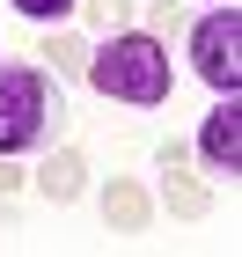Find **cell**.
<instances>
[{
	"label": "cell",
	"mask_w": 242,
	"mask_h": 257,
	"mask_svg": "<svg viewBox=\"0 0 242 257\" xmlns=\"http://www.w3.org/2000/svg\"><path fill=\"white\" fill-rule=\"evenodd\" d=\"M198 155L213 162L220 177H235V169H242V103H235V96H227L220 110L205 118V133H198Z\"/></svg>",
	"instance_id": "4"
},
{
	"label": "cell",
	"mask_w": 242,
	"mask_h": 257,
	"mask_svg": "<svg viewBox=\"0 0 242 257\" xmlns=\"http://www.w3.org/2000/svg\"><path fill=\"white\" fill-rule=\"evenodd\" d=\"M103 220H110V228H125V235H140L147 220H154V198L140 191V184H110V191H103Z\"/></svg>",
	"instance_id": "6"
},
{
	"label": "cell",
	"mask_w": 242,
	"mask_h": 257,
	"mask_svg": "<svg viewBox=\"0 0 242 257\" xmlns=\"http://www.w3.org/2000/svg\"><path fill=\"white\" fill-rule=\"evenodd\" d=\"M15 184H22V169H15V155H0V198H15Z\"/></svg>",
	"instance_id": "12"
},
{
	"label": "cell",
	"mask_w": 242,
	"mask_h": 257,
	"mask_svg": "<svg viewBox=\"0 0 242 257\" xmlns=\"http://www.w3.org/2000/svg\"><path fill=\"white\" fill-rule=\"evenodd\" d=\"M81 0H15V15H30V22H66Z\"/></svg>",
	"instance_id": "11"
},
{
	"label": "cell",
	"mask_w": 242,
	"mask_h": 257,
	"mask_svg": "<svg viewBox=\"0 0 242 257\" xmlns=\"http://www.w3.org/2000/svg\"><path fill=\"white\" fill-rule=\"evenodd\" d=\"M183 22H191V15H183V0H147V37L169 44V30H183Z\"/></svg>",
	"instance_id": "10"
},
{
	"label": "cell",
	"mask_w": 242,
	"mask_h": 257,
	"mask_svg": "<svg viewBox=\"0 0 242 257\" xmlns=\"http://www.w3.org/2000/svg\"><path fill=\"white\" fill-rule=\"evenodd\" d=\"M213 8H227V0H213Z\"/></svg>",
	"instance_id": "13"
},
{
	"label": "cell",
	"mask_w": 242,
	"mask_h": 257,
	"mask_svg": "<svg viewBox=\"0 0 242 257\" xmlns=\"http://www.w3.org/2000/svg\"><path fill=\"white\" fill-rule=\"evenodd\" d=\"M81 184H88V162H81L74 147L44 155V169H37V191L52 198V206H74V198H81Z\"/></svg>",
	"instance_id": "5"
},
{
	"label": "cell",
	"mask_w": 242,
	"mask_h": 257,
	"mask_svg": "<svg viewBox=\"0 0 242 257\" xmlns=\"http://www.w3.org/2000/svg\"><path fill=\"white\" fill-rule=\"evenodd\" d=\"M88 88L110 103H132V110H161L176 74H169V44L147 37V30H118V37H103V52H88Z\"/></svg>",
	"instance_id": "1"
},
{
	"label": "cell",
	"mask_w": 242,
	"mask_h": 257,
	"mask_svg": "<svg viewBox=\"0 0 242 257\" xmlns=\"http://www.w3.org/2000/svg\"><path fill=\"white\" fill-rule=\"evenodd\" d=\"M66 133V96L59 74L44 66H0V155H30Z\"/></svg>",
	"instance_id": "2"
},
{
	"label": "cell",
	"mask_w": 242,
	"mask_h": 257,
	"mask_svg": "<svg viewBox=\"0 0 242 257\" xmlns=\"http://www.w3.org/2000/svg\"><path fill=\"white\" fill-rule=\"evenodd\" d=\"M81 15H88V30H96V37H118V30H132L140 0H81Z\"/></svg>",
	"instance_id": "9"
},
{
	"label": "cell",
	"mask_w": 242,
	"mask_h": 257,
	"mask_svg": "<svg viewBox=\"0 0 242 257\" xmlns=\"http://www.w3.org/2000/svg\"><path fill=\"white\" fill-rule=\"evenodd\" d=\"M37 59H52V74L81 81V74H88V37H74V30H52V37L37 44Z\"/></svg>",
	"instance_id": "8"
},
{
	"label": "cell",
	"mask_w": 242,
	"mask_h": 257,
	"mask_svg": "<svg viewBox=\"0 0 242 257\" xmlns=\"http://www.w3.org/2000/svg\"><path fill=\"white\" fill-rule=\"evenodd\" d=\"M183 44H191V74H198L205 88H220V96L242 88V8H235V0L191 15V22H183Z\"/></svg>",
	"instance_id": "3"
},
{
	"label": "cell",
	"mask_w": 242,
	"mask_h": 257,
	"mask_svg": "<svg viewBox=\"0 0 242 257\" xmlns=\"http://www.w3.org/2000/svg\"><path fill=\"white\" fill-rule=\"evenodd\" d=\"M161 206H169L176 220H205L213 213V191L191 184V177H176V169H161Z\"/></svg>",
	"instance_id": "7"
}]
</instances>
